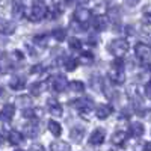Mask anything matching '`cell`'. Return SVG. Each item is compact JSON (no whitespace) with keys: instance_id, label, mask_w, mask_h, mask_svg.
<instances>
[{"instance_id":"obj_1","label":"cell","mask_w":151,"mask_h":151,"mask_svg":"<svg viewBox=\"0 0 151 151\" xmlns=\"http://www.w3.org/2000/svg\"><path fill=\"white\" fill-rule=\"evenodd\" d=\"M109 79L115 83V85H122L125 80V74H124V62L121 58H116L112 62L110 70H109Z\"/></svg>"},{"instance_id":"obj_2","label":"cell","mask_w":151,"mask_h":151,"mask_svg":"<svg viewBox=\"0 0 151 151\" xmlns=\"http://www.w3.org/2000/svg\"><path fill=\"white\" fill-rule=\"evenodd\" d=\"M24 15H26V18L32 23H38L47 17V8H44L42 5L40 3H35L30 9H26V12H24Z\"/></svg>"},{"instance_id":"obj_3","label":"cell","mask_w":151,"mask_h":151,"mask_svg":"<svg viewBox=\"0 0 151 151\" xmlns=\"http://www.w3.org/2000/svg\"><path fill=\"white\" fill-rule=\"evenodd\" d=\"M129 50V42L124 38H116L109 44V52L115 56V58H122Z\"/></svg>"},{"instance_id":"obj_4","label":"cell","mask_w":151,"mask_h":151,"mask_svg":"<svg viewBox=\"0 0 151 151\" xmlns=\"http://www.w3.org/2000/svg\"><path fill=\"white\" fill-rule=\"evenodd\" d=\"M73 106L79 110V113H80L83 118H89V113L92 110L94 103H92L91 98L85 97V98H77L76 101H73Z\"/></svg>"},{"instance_id":"obj_5","label":"cell","mask_w":151,"mask_h":151,"mask_svg":"<svg viewBox=\"0 0 151 151\" xmlns=\"http://www.w3.org/2000/svg\"><path fill=\"white\" fill-rule=\"evenodd\" d=\"M134 55L139 60H142V62L147 64V62L151 60V47L144 44V42H137L136 47H134Z\"/></svg>"},{"instance_id":"obj_6","label":"cell","mask_w":151,"mask_h":151,"mask_svg":"<svg viewBox=\"0 0 151 151\" xmlns=\"http://www.w3.org/2000/svg\"><path fill=\"white\" fill-rule=\"evenodd\" d=\"M91 17H92L91 11L86 9V8H83V6H79L77 9L74 11V20H76V23L82 24V26H86V24L89 23Z\"/></svg>"},{"instance_id":"obj_7","label":"cell","mask_w":151,"mask_h":151,"mask_svg":"<svg viewBox=\"0 0 151 151\" xmlns=\"http://www.w3.org/2000/svg\"><path fill=\"white\" fill-rule=\"evenodd\" d=\"M52 88H53L56 92L65 91L67 88H68V80H67V77H65V76H62V74L53 76V77H52Z\"/></svg>"},{"instance_id":"obj_8","label":"cell","mask_w":151,"mask_h":151,"mask_svg":"<svg viewBox=\"0 0 151 151\" xmlns=\"http://www.w3.org/2000/svg\"><path fill=\"white\" fill-rule=\"evenodd\" d=\"M47 107H48L50 115H53V116H56V118H59V116L64 115L62 104L58 101V100H55V98H50V100H48V101H47Z\"/></svg>"},{"instance_id":"obj_9","label":"cell","mask_w":151,"mask_h":151,"mask_svg":"<svg viewBox=\"0 0 151 151\" xmlns=\"http://www.w3.org/2000/svg\"><path fill=\"white\" fill-rule=\"evenodd\" d=\"M104 137H106V132L103 129H95L89 136V144L94 147H98L104 142Z\"/></svg>"},{"instance_id":"obj_10","label":"cell","mask_w":151,"mask_h":151,"mask_svg":"<svg viewBox=\"0 0 151 151\" xmlns=\"http://www.w3.org/2000/svg\"><path fill=\"white\" fill-rule=\"evenodd\" d=\"M26 77L24 76H14V77L11 79V82H9V86H11V89L12 91H21L23 88H26Z\"/></svg>"},{"instance_id":"obj_11","label":"cell","mask_w":151,"mask_h":151,"mask_svg":"<svg viewBox=\"0 0 151 151\" xmlns=\"http://www.w3.org/2000/svg\"><path fill=\"white\" fill-rule=\"evenodd\" d=\"M15 32L14 23L6 20V18H0V33L2 35H12Z\"/></svg>"},{"instance_id":"obj_12","label":"cell","mask_w":151,"mask_h":151,"mask_svg":"<svg viewBox=\"0 0 151 151\" xmlns=\"http://www.w3.org/2000/svg\"><path fill=\"white\" fill-rule=\"evenodd\" d=\"M112 112H113V109L110 104H98L95 109V115L98 119H106Z\"/></svg>"},{"instance_id":"obj_13","label":"cell","mask_w":151,"mask_h":151,"mask_svg":"<svg viewBox=\"0 0 151 151\" xmlns=\"http://www.w3.org/2000/svg\"><path fill=\"white\" fill-rule=\"evenodd\" d=\"M38 133H40V125L36 121H30L24 125V134L27 137H36Z\"/></svg>"},{"instance_id":"obj_14","label":"cell","mask_w":151,"mask_h":151,"mask_svg":"<svg viewBox=\"0 0 151 151\" xmlns=\"http://www.w3.org/2000/svg\"><path fill=\"white\" fill-rule=\"evenodd\" d=\"M107 26H109V18H107L106 15H97V17H95V20H94V27H95V30L103 32V30L107 29Z\"/></svg>"},{"instance_id":"obj_15","label":"cell","mask_w":151,"mask_h":151,"mask_svg":"<svg viewBox=\"0 0 151 151\" xmlns=\"http://www.w3.org/2000/svg\"><path fill=\"white\" fill-rule=\"evenodd\" d=\"M42 109H30V107H26L23 110V116L27 118V119H38V118H42Z\"/></svg>"},{"instance_id":"obj_16","label":"cell","mask_w":151,"mask_h":151,"mask_svg":"<svg viewBox=\"0 0 151 151\" xmlns=\"http://www.w3.org/2000/svg\"><path fill=\"white\" fill-rule=\"evenodd\" d=\"M12 68H14V62H12L8 56H2V58H0V74L11 73Z\"/></svg>"},{"instance_id":"obj_17","label":"cell","mask_w":151,"mask_h":151,"mask_svg":"<svg viewBox=\"0 0 151 151\" xmlns=\"http://www.w3.org/2000/svg\"><path fill=\"white\" fill-rule=\"evenodd\" d=\"M145 129H144V124L142 122H132L130 127H129V133L133 136V137H141L144 134Z\"/></svg>"},{"instance_id":"obj_18","label":"cell","mask_w":151,"mask_h":151,"mask_svg":"<svg viewBox=\"0 0 151 151\" xmlns=\"http://www.w3.org/2000/svg\"><path fill=\"white\" fill-rule=\"evenodd\" d=\"M50 35H47V33H40V35H36L35 38H33V42L38 45V47H42V48H45V47H48L50 45Z\"/></svg>"},{"instance_id":"obj_19","label":"cell","mask_w":151,"mask_h":151,"mask_svg":"<svg viewBox=\"0 0 151 151\" xmlns=\"http://www.w3.org/2000/svg\"><path fill=\"white\" fill-rule=\"evenodd\" d=\"M14 115H15V106L14 104H5L3 106V109H2V113H0V116H2L3 119H6V121H11L12 118H14Z\"/></svg>"},{"instance_id":"obj_20","label":"cell","mask_w":151,"mask_h":151,"mask_svg":"<svg viewBox=\"0 0 151 151\" xmlns=\"http://www.w3.org/2000/svg\"><path fill=\"white\" fill-rule=\"evenodd\" d=\"M24 12H26V8H24V5L20 2V0H17V2L12 5V15H14V18L20 20L24 17Z\"/></svg>"},{"instance_id":"obj_21","label":"cell","mask_w":151,"mask_h":151,"mask_svg":"<svg viewBox=\"0 0 151 151\" xmlns=\"http://www.w3.org/2000/svg\"><path fill=\"white\" fill-rule=\"evenodd\" d=\"M125 139H127V134H125L124 132H115L112 134V144L113 145L121 147V145L125 144Z\"/></svg>"},{"instance_id":"obj_22","label":"cell","mask_w":151,"mask_h":151,"mask_svg":"<svg viewBox=\"0 0 151 151\" xmlns=\"http://www.w3.org/2000/svg\"><path fill=\"white\" fill-rule=\"evenodd\" d=\"M107 18L112 21V23H119L121 21V11H119V8H110L109 11H107Z\"/></svg>"},{"instance_id":"obj_23","label":"cell","mask_w":151,"mask_h":151,"mask_svg":"<svg viewBox=\"0 0 151 151\" xmlns=\"http://www.w3.org/2000/svg\"><path fill=\"white\" fill-rule=\"evenodd\" d=\"M83 134H85V129H83V127H74V129H71V133H70L71 139H73L76 144H79V142L83 139Z\"/></svg>"},{"instance_id":"obj_24","label":"cell","mask_w":151,"mask_h":151,"mask_svg":"<svg viewBox=\"0 0 151 151\" xmlns=\"http://www.w3.org/2000/svg\"><path fill=\"white\" fill-rule=\"evenodd\" d=\"M45 83L44 82H35L32 86H30V94L32 95H35V97H38V95H41L44 91H45Z\"/></svg>"},{"instance_id":"obj_25","label":"cell","mask_w":151,"mask_h":151,"mask_svg":"<svg viewBox=\"0 0 151 151\" xmlns=\"http://www.w3.org/2000/svg\"><path fill=\"white\" fill-rule=\"evenodd\" d=\"M50 151H71V148L64 141H55L52 145H50Z\"/></svg>"},{"instance_id":"obj_26","label":"cell","mask_w":151,"mask_h":151,"mask_svg":"<svg viewBox=\"0 0 151 151\" xmlns=\"http://www.w3.org/2000/svg\"><path fill=\"white\" fill-rule=\"evenodd\" d=\"M68 88H70V91L74 92V94H82L85 91V83L80 82V80H74V82L68 83Z\"/></svg>"},{"instance_id":"obj_27","label":"cell","mask_w":151,"mask_h":151,"mask_svg":"<svg viewBox=\"0 0 151 151\" xmlns=\"http://www.w3.org/2000/svg\"><path fill=\"white\" fill-rule=\"evenodd\" d=\"M48 132L52 133L53 136L59 137L60 133H62V125L59 122H56V121H48Z\"/></svg>"},{"instance_id":"obj_28","label":"cell","mask_w":151,"mask_h":151,"mask_svg":"<svg viewBox=\"0 0 151 151\" xmlns=\"http://www.w3.org/2000/svg\"><path fill=\"white\" fill-rule=\"evenodd\" d=\"M23 139H24L23 133H20V132H17V130H12V132L9 133V142H11V144L20 145V144L23 142Z\"/></svg>"},{"instance_id":"obj_29","label":"cell","mask_w":151,"mask_h":151,"mask_svg":"<svg viewBox=\"0 0 151 151\" xmlns=\"http://www.w3.org/2000/svg\"><path fill=\"white\" fill-rule=\"evenodd\" d=\"M52 38L56 41H64L67 38V30L64 27H56L52 30Z\"/></svg>"},{"instance_id":"obj_30","label":"cell","mask_w":151,"mask_h":151,"mask_svg":"<svg viewBox=\"0 0 151 151\" xmlns=\"http://www.w3.org/2000/svg\"><path fill=\"white\" fill-rule=\"evenodd\" d=\"M62 64H64V68L67 71H74L76 68H77V65H79V60L74 59V58H67Z\"/></svg>"},{"instance_id":"obj_31","label":"cell","mask_w":151,"mask_h":151,"mask_svg":"<svg viewBox=\"0 0 151 151\" xmlns=\"http://www.w3.org/2000/svg\"><path fill=\"white\" fill-rule=\"evenodd\" d=\"M30 98L29 97H24V95H21V97H17L15 98V104L17 106H20L21 109H26V107H29L30 106Z\"/></svg>"},{"instance_id":"obj_32","label":"cell","mask_w":151,"mask_h":151,"mask_svg":"<svg viewBox=\"0 0 151 151\" xmlns=\"http://www.w3.org/2000/svg\"><path fill=\"white\" fill-rule=\"evenodd\" d=\"M79 64H85V65H89V64H92V62H94V56L89 53V52H88V53H83L79 59Z\"/></svg>"},{"instance_id":"obj_33","label":"cell","mask_w":151,"mask_h":151,"mask_svg":"<svg viewBox=\"0 0 151 151\" xmlns=\"http://www.w3.org/2000/svg\"><path fill=\"white\" fill-rule=\"evenodd\" d=\"M68 45H70L71 50H80L82 48L80 40H79V38H76V36H73V38H70V40H68Z\"/></svg>"},{"instance_id":"obj_34","label":"cell","mask_w":151,"mask_h":151,"mask_svg":"<svg viewBox=\"0 0 151 151\" xmlns=\"http://www.w3.org/2000/svg\"><path fill=\"white\" fill-rule=\"evenodd\" d=\"M142 24L147 27H151V14L150 12H147V14L142 15Z\"/></svg>"},{"instance_id":"obj_35","label":"cell","mask_w":151,"mask_h":151,"mask_svg":"<svg viewBox=\"0 0 151 151\" xmlns=\"http://www.w3.org/2000/svg\"><path fill=\"white\" fill-rule=\"evenodd\" d=\"M42 71H44L42 65H33V67L30 68V74H41Z\"/></svg>"},{"instance_id":"obj_36","label":"cell","mask_w":151,"mask_h":151,"mask_svg":"<svg viewBox=\"0 0 151 151\" xmlns=\"http://www.w3.org/2000/svg\"><path fill=\"white\" fill-rule=\"evenodd\" d=\"M38 3L42 5L44 8H50V6L53 5V0H38Z\"/></svg>"},{"instance_id":"obj_37","label":"cell","mask_w":151,"mask_h":151,"mask_svg":"<svg viewBox=\"0 0 151 151\" xmlns=\"http://www.w3.org/2000/svg\"><path fill=\"white\" fill-rule=\"evenodd\" d=\"M30 151H45V150H44V147L41 144H33L30 147Z\"/></svg>"},{"instance_id":"obj_38","label":"cell","mask_w":151,"mask_h":151,"mask_svg":"<svg viewBox=\"0 0 151 151\" xmlns=\"http://www.w3.org/2000/svg\"><path fill=\"white\" fill-rule=\"evenodd\" d=\"M145 95H147V98L151 100V82H148L145 85Z\"/></svg>"},{"instance_id":"obj_39","label":"cell","mask_w":151,"mask_h":151,"mask_svg":"<svg viewBox=\"0 0 151 151\" xmlns=\"http://www.w3.org/2000/svg\"><path fill=\"white\" fill-rule=\"evenodd\" d=\"M125 2H127V5H129V6H136L137 3L141 2V0H125Z\"/></svg>"},{"instance_id":"obj_40","label":"cell","mask_w":151,"mask_h":151,"mask_svg":"<svg viewBox=\"0 0 151 151\" xmlns=\"http://www.w3.org/2000/svg\"><path fill=\"white\" fill-rule=\"evenodd\" d=\"M144 151H151V142H147V144H145Z\"/></svg>"},{"instance_id":"obj_41","label":"cell","mask_w":151,"mask_h":151,"mask_svg":"<svg viewBox=\"0 0 151 151\" xmlns=\"http://www.w3.org/2000/svg\"><path fill=\"white\" fill-rule=\"evenodd\" d=\"M76 2H77V3H80V5H82V3H86L88 0H76Z\"/></svg>"},{"instance_id":"obj_42","label":"cell","mask_w":151,"mask_h":151,"mask_svg":"<svg viewBox=\"0 0 151 151\" xmlns=\"http://www.w3.org/2000/svg\"><path fill=\"white\" fill-rule=\"evenodd\" d=\"M2 144H3V134L0 133V145H2Z\"/></svg>"},{"instance_id":"obj_43","label":"cell","mask_w":151,"mask_h":151,"mask_svg":"<svg viewBox=\"0 0 151 151\" xmlns=\"http://www.w3.org/2000/svg\"><path fill=\"white\" fill-rule=\"evenodd\" d=\"M147 64H148V70L151 71V60H150V62H147Z\"/></svg>"},{"instance_id":"obj_44","label":"cell","mask_w":151,"mask_h":151,"mask_svg":"<svg viewBox=\"0 0 151 151\" xmlns=\"http://www.w3.org/2000/svg\"><path fill=\"white\" fill-rule=\"evenodd\" d=\"M3 95V89H2V88H0V97H2Z\"/></svg>"},{"instance_id":"obj_45","label":"cell","mask_w":151,"mask_h":151,"mask_svg":"<svg viewBox=\"0 0 151 151\" xmlns=\"http://www.w3.org/2000/svg\"><path fill=\"white\" fill-rule=\"evenodd\" d=\"M2 3H3V0H0V5H2Z\"/></svg>"},{"instance_id":"obj_46","label":"cell","mask_w":151,"mask_h":151,"mask_svg":"<svg viewBox=\"0 0 151 151\" xmlns=\"http://www.w3.org/2000/svg\"><path fill=\"white\" fill-rule=\"evenodd\" d=\"M15 151H24V150H15Z\"/></svg>"}]
</instances>
